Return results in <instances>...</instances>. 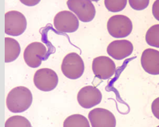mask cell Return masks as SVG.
<instances>
[{
  "mask_svg": "<svg viewBox=\"0 0 159 127\" xmlns=\"http://www.w3.org/2000/svg\"><path fill=\"white\" fill-rule=\"evenodd\" d=\"M27 20L20 12L10 11L5 14V33L12 36L22 35L27 28Z\"/></svg>",
  "mask_w": 159,
  "mask_h": 127,
  "instance_id": "cell-4",
  "label": "cell"
},
{
  "mask_svg": "<svg viewBox=\"0 0 159 127\" xmlns=\"http://www.w3.org/2000/svg\"><path fill=\"white\" fill-rule=\"evenodd\" d=\"M47 54V48L40 42L30 43L24 52V59L26 64L32 68L39 67Z\"/></svg>",
  "mask_w": 159,
  "mask_h": 127,
  "instance_id": "cell-7",
  "label": "cell"
},
{
  "mask_svg": "<svg viewBox=\"0 0 159 127\" xmlns=\"http://www.w3.org/2000/svg\"><path fill=\"white\" fill-rule=\"evenodd\" d=\"M6 127H31V124L29 120L22 116H12L8 118L5 123Z\"/></svg>",
  "mask_w": 159,
  "mask_h": 127,
  "instance_id": "cell-17",
  "label": "cell"
},
{
  "mask_svg": "<svg viewBox=\"0 0 159 127\" xmlns=\"http://www.w3.org/2000/svg\"><path fill=\"white\" fill-rule=\"evenodd\" d=\"M64 127H90L89 122L84 116L74 114L68 116L63 124Z\"/></svg>",
  "mask_w": 159,
  "mask_h": 127,
  "instance_id": "cell-15",
  "label": "cell"
},
{
  "mask_svg": "<svg viewBox=\"0 0 159 127\" xmlns=\"http://www.w3.org/2000/svg\"><path fill=\"white\" fill-rule=\"evenodd\" d=\"M84 64L79 54L70 53L63 59L61 70L64 75L70 79H77L84 72Z\"/></svg>",
  "mask_w": 159,
  "mask_h": 127,
  "instance_id": "cell-2",
  "label": "cell"
},
{
  "mask_svg": "<svg viewBox=\"0 0 159 127\" xmlns=\"http://www.w3.org/2000/svg\"><path fill=\"white\" fill-rule=\"evenodd\" d=\"M89 121L93 127H115L116 120L110 111L104 108H95L89 114Z\"/></svg>",
  "mask_w": 159,
  "mask_h": 127,
  "instance_id": "cell-11",
  "label": "cell"
},
{
  "mask_svg": "<svg viewBox=\"0 0 159 127\" xmlns=\"http://www.w3.org/2000/svg\"><path fill=\"white\" fill-rule=\"evenodd\" d=\"M130 6L136 10H143L148 7L149 0H129Z\"/></svg>",
  "mask_w": 159,
  "mask_h": 127,
  "instance_id": "cell-19",
  "label": "cell"
},
{
  "mask_svg": "<svg viewBox=\"0 0 159 127\" xmlns=\"http://www.w3.org/2000/svg\"><path fill=\"white\" fill-rule=\"evenodd\" d=\"M127 0H105L104 4L109 12H117L122 11L127 6Z\"/></svg>",
  "mask_w": 159,
  "mask_h": 127,
  "instance_id": "cell-18",
  "label": "cell"
},
{
  "mask_svg": "<svg viewBox=\"0 0 159 127\" xmlns=\"http://www.w3.org/2000/svg\"><path fill=\"white\" fill-rule=\"evenodd\" d=\"M102 99L100 91L93 86H86L80 90L77 101L80 105L85 109L91 108L100 104Z\"/></svg>",
  "mask_w": 159,
  "mask_h": 127,
  "instance_id": "cell-10",
  "label": "cell"
},
{
  "mask_svg": "<svg viewBox=\"0 0 159 127\" xmlns=\"http://www.w3.org/2000/svg\"><path fill=\"white\" fill-rule=\"evenodd\" d=\"M68 8L74 12L80 20L84 23L91 21L96 16V8L89 0H68Z\"/></svg>",
  "mask_w": 159,
  "mask_h": 127,
  "instance_id": "cell-5",
  "label": "cell"
},
{
  "mask_svg": "<svg viewBox=\"0 0 159 127\" xmlns=\"http://www.w3.org/2000/svg\"><path fill=\"white\" fill-rule=\"evenodd\" d=\"M21 52V47L16 40L10 38H5V62L10 63L16 60Z\"/></svg>",
  "mask_w": 159,
  "mask_h": 127,
  "instance_id": "cell-14",
  "label": "cell"
},
{
  "mask_svg": "<svg viewBox=\"0 0 159 127\" xmlns=\"http://www.w3.org/2000/svg\"><path fill=\"white\" fill-rule=\"evenodd\" d=\"M133 52V45L127 40L113 41L109 44L107 49L108 55L118 60L129 57Z\"/></svg>",
  "mask_w": 159,
  "mask_h": 127,
  "instance_id": "cell-12",
  "label": "cell"
},
{
  "mask_svg": "<svg viewBox=\"0 0 159 127\" xmlns=\"http://www.w3.org/2000/svg\"><path fill=\"white\" fill-rule=\"evenodd\" d=\"M34 83L35 86L40 91L50 92L57 87L58 77L53 70L48 68L40 69L34 74Z\"/></svg>",
  "mask_w": 159,
  "mask_h": 127,
  "instance_id": "cell-6",
  "label": "cell"
},
{
  "mask_svg": "<svg viewBox=\"0 0 159 127\" xmlns=\"http://www.w3.org/2000/svg\"><path fill=\"white\" fill-rule=\"evenodd\" d=\"M33 102L32 93L27 87H14L8 93L6 105L7 108L13 113H21L29 109Z\"/></svg>",
  "mask_w": 159,
  "mask_h": 127,
  "instance_id": "cell-1",
  "label": "cell"
},
{
  "mask_svg": "<svg viewBox=\"0 0 159 127\" xmlns=\"http://www.w3.org/2000/svg\"><path fill=\"white\" fill-rule=\"evenodd\" d=\"M92 69L96 76L102 80H106L116 72V64L112 59L107 56H99L93 61Z\"/></svg>",
  "mask_w": 159,
  "mask_h": 127,
  "instance_id": "cell-9",
  "label": "cell"
},
{
  "mask_svg": "<svg viewBox=\"0 0 159 127\" xmlns=\"http://www.w3.org/2000/svg\"><path fill=\"white\" fill-rule=\"evenodd\" d=\"M54 26L59 32L74 33L79 27V19L72 12H59L54 18Z\"/></svg>",
  "mask_w": 159,
  "mask_h": 127,
  "instance_id": "cell-8",
  "label": "cell"
},
{
  "mask_svg": "<svg viewBox=\"0 0 159 127\" xmlns=\"http://www.w3.org/2000/svg\"><path fill=\"white\" fill-rule=\"evenodd\" d=\"M141 64L143 69L151 75L159 74V52L148 49L143 52Z\"/></svg>",
  "mask_w": 159,
  "mask_h": 127,
  "instance_id": "cell-13",
  "label": "cell"
},
{
  "mask_svg": "<svg viewBox=\"0 0 159 127\" xmlns=\"http://www.w3.org/2000/svg\"><path fill=\"white\" fill-rule=\"evenodd\" d=\"M109 34L115 38H123L130 35L133 24L130 19L124 15H115L110 18L107 24Z\"/></svg>",
  "mask_w": 159,
  "mask_h": 127,
  "instance_id": "cell-3",
  "label": "cell"
},
{
  "mask_svg": "<svg viewBox=\"0 0 159 127\" xmlns=\"http://www.w3.org/2000/svg\"><path fill=\"white\" fill-rule=\"evenodd\" d=\"M146 40L148 45L159 47V25L156 24L148 30L146 35Z\"/></svg>",
  "mask_w": 159,
  "mask_h": 127,
  "instance_id": "cell-16",
  "label": "cell"
}]
</instances>
